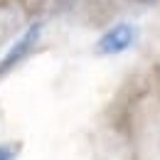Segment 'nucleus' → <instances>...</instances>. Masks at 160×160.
<instances>
[{
  "mask_svg": "<svg viewBox=\"0 0 160 160\" xmlns=\"http://www.w3.org/2000/svg\"><path fill=\"white\" fill-rule=\"evenodd\" d=\"M133 42H136V27L128 25V22H118V25H113L111 30H106L101 35L94 49H96V54H101V57H108V54L126 52Z\"/></svg>",
  "mask_w": 160,
  "mask_h": 160,
  "instance_id": "obj_2",
  "label": "nucleus"
},
{
  "mask_svg": "<svg viewBox=\"0 0 160 160\" xmlns=\"http://www.w3.org/2000/svg\"><path fill=\"white\" fill-rule=\"evenodd\" d=\"M40 37H42V22H32V25H27V30H25L20 37L10 44L8 52L0 57V79L8 77V74H10L22 59H27V57L32 54V49L37 47Z\"/></svg>",
  "mask_w": 160,
  "mask_h": 160,
  "instance_id": "obj_1",
  "label": "nucleus"
},
{
  "mask_svg": "<svg viewBox=\"0 0 160 160\" xmlns=\"http://www.w3.org/2000/svg\"><path fill=\"white\" fill-rule=\"evenodd\" d=\"M20 153V143H2L0 145V160H15Z\"/></svg>",
  "mask_w": 160,
  "mask_h": 160,
  "instance_id": "obj_3",
  "label": "nucleus"
}]
</instances>
